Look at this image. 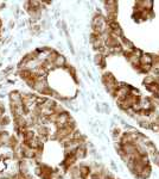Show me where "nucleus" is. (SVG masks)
I'll return each mask as SVG.
<instances>
[{"instance_id": "obj_1", "label": "nucleus", "mask_w": 159, "mask_h": 179, "mask_svg": "<svg viewBox=\"0 0 159 179\" xmlns=\"http://www.w3.org/2000/svg\"><path fill=\"white\" fill-rule=\"evenodd\" d=\"M150 174H151V167H150V165H147V166H145V167L143 168V171L140 172V174H139L138 177L141 179H146L150 177Z\"/></svg>"}, {"instance_id": "obj_2", "label": "nucleus", "mask_w": 159, "mask_h": 179, "mask_svg": "<svg viewBox=\"0 0 159 179\" xmlns=\"http://www.w3.org/2000/svg\"><path fill=\"white\" fill-rule=\"evenodd\" d=\"M64 63H65V60H64L63 56L58 55L56 57V60L53 61V66H57V67H61V66H63Z\"/></svg>"}]
</instances>
